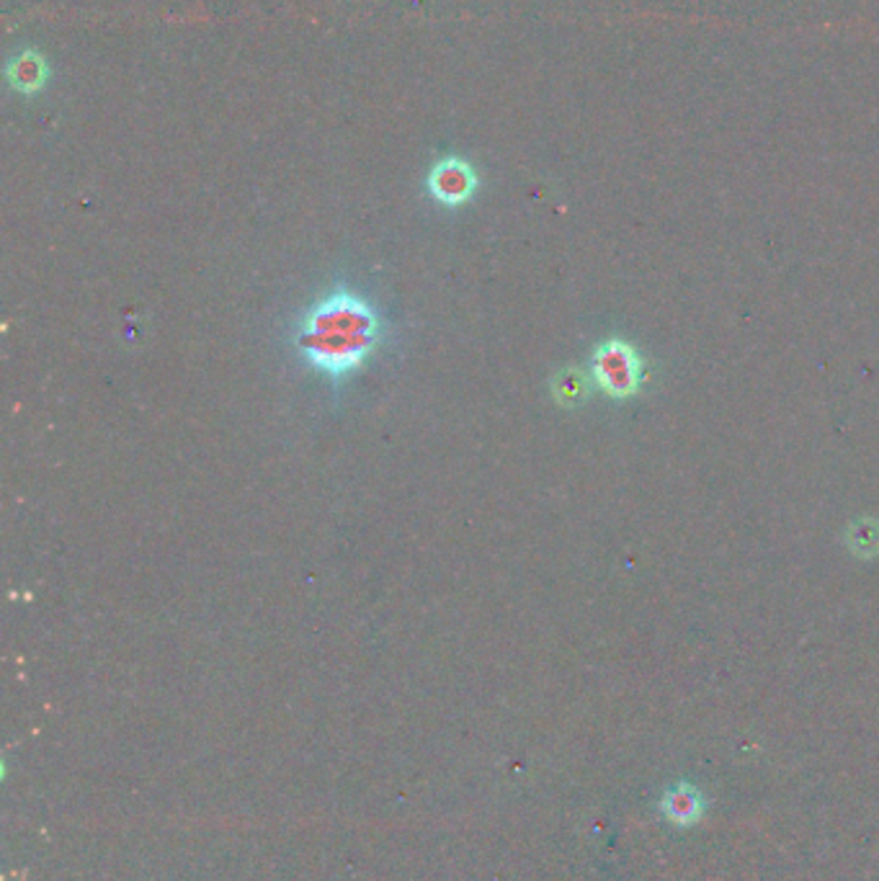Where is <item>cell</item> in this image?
Returning a JSON list of instances; mask_svg holds the SVG:
<instances>
[{"label":"cell","instance_id":"cell-2","mask_svg":"<svg viewBox=\"0 0 879 881\" xmlns=\"http://www.w3.org/2000/svg\"><path fill=\"white\" fill-rule=\"evenodd\" d=\"M642 363L634 351L621 340H609L594 356V377L614 398H627L640 387Z\"/></svg>","mask_w":879,"mask_h":881},{"label":"cell","instance_id":"cell-1","mask_svg":"<svg viewBox=\"0 0 879 881\" xmlns=\"http://www.w3.org/2000/svg\"><path fill=\"white\" fill-rule=\"evenodd\" d=\"M377 307L351 289L325 294L297 320L294 346L317 374L344 379L359 371L382 344Z\"/></svg>","mask_w":879,"mask_h":881},{"label":"cell","instance_id":"cell-3","mask_svg":"<svg viewBox=\"0 0 879 881\" xmlns=\"http://www.w3.org/2000/svg\"><path fill=\"white\" fill-rule=\"evenodd\" d=\"M477 188V176L473 165L459 161V157H446V161L436 163L434 171L428 173V194L436 202H442L444 207H459L473 199Z\"/></svg>","mask_w":879,"mask_h":881},{"label":"cell","instance_id":"cell-4","mask_svg":"<svg viewBox=\"0 0 879 881\" xmlns=\"http://www.w3.org/2000/svg\"><path fill=\"white\" fill-rule=\"evenodd\" d=\"M661 807H663L665 817H669L671 823L694 825L696 819L702 817L704 802H702V796H699V792H696L694 786L679 784L676 788H671V792L663 796Z\"/></svg>","mask_w":879,"mask_h":881},{"label":"cell","instance_id":"cell-5","mask_svg":"<svg viewBox=\"0 0 879 881\" xmlns=\"http://www.w3.org/2000/svg\"><path fill=\"white\" fill-rule=\"evenodd\" d=\"M6 75H9L11 86L19 88L21 94H34L44 86V78H47V67H44V59L36 55V52H21L17 59H11L9 67H6Z\"/></svg>","mask_w":879,"mask_h":881},{"label":"cell","instance_id":"cell-6","mask_svg":"<svg viewBox=\"0 0 879 881\" xmlns=\"http://www.w3.org/2000/svg\"><path fill=\"white\" fill-rule=\"evenodd\" d=\"M552 390H555V398L560 402H578L586 394V379H583L580 371H563L552 382Z\"/></svg>","mask_w":879,"mask_h":881}]
</instances>
